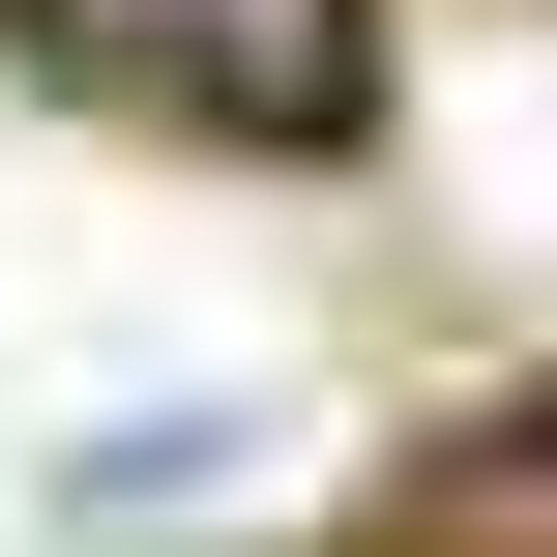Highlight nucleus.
<instances>
[{
  "label": "nucleus",
  "instance_id": "1",
  "mask_svg": "<svg viewBox=\"0 0 557 557\" xmlns=\"http://www.w3.org/2000/svg\"><path fill=\"white\" fill-rule=\"evenodd\" d=\"M117 117H206V147H323L352 117V0H29Z\"/></svg>",
  "mask_w": 557,
  "mask_h": 557
}]
</instances>
